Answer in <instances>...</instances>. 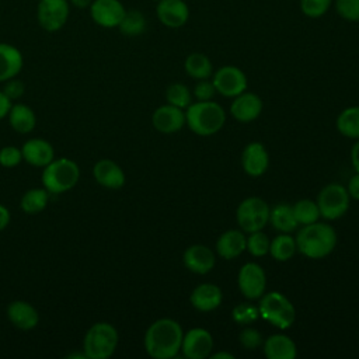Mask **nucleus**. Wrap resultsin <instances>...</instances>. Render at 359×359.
I'll use <instances>...</instances> for the list:
<instances>
[{
	"label": "nucleus",
	"instance_id": "f257e3e1",
	"mask_svg": "<svg viewBox=\"0 0 359 359\" xmlns=\"http://www.w3.org/2000/svg\"><path fill=\"white\" fill-rule=\"evenodd\" d=\"M182 337V328L175 320L160 318L146 330L144 349L154 359H171L181 351Z\"/></svg>",
	"mask_w": 359,
	"mask_h": 359
},
{
	"label": "nucleus",
	"instance_id": "f03ea898",
	"mask_svg": "<svg viewBox=\"0 0 359 359\" xmlns=\"http://www.w3.org/2000/svg\"><path fill=\"white\" fill-rule=\"evenodd\" d=\"M337 233L332 226L321 222L304 224L296 237V247L300 254L311 259H320L334 251Z\"/></svg>",
	"mask_w": 359,
	"mask_h": 359
},
{
	"label": "nucleus",
	"instance_id": "7ed1b4c3",
	"mask_svg": "<svg viewBox=\"0 0 359 359\" xmlns=\"http://www.w3.org/2000/svg\"><path fill=\"white\" fill-rule=\"evenodd\" d=\"M185 122L188 128L199 136H210L219 132L224 122V109L213 101H196L187 107Z\"/></svg>",
	"mask_w": 359,
	"mask_h": 359
},
{
	"label": "nucleus",
	"instance_id": "20e7f679",
	"mask_svg": "<svg viewBox=\"0 0 359 359\" xmlns=\"http://www.w3.org/2000/svg\"><path fill=\"white\" fill-rule=\"evenodd\" d=\"M80 178V168L76 161L60 157L53 158L43 167L42 185L49 194H65L76 187Z\"/></svg>",
	"mask_w": 359,
	"mask_h": 359
},
{
	"label": "nucleus",
	"instance_id": "39448f33",
	"mask_svg": "<svg viewBox=\"0 0 359 359\" xmlns=\"http://www.w3.org/2000/svg\"><path fill=\"white\" fill-rule=\"evenodd\" d=\"M118 341L116 328L107 321H98L87 330L83 339V352L87 359H108L115 352Z\"/></svg>",
	"mask_w": 359,
	"mask_h": 359
},
{
	"label": "nucleus",
	"instance_id": "423d86ee",
	"mask_svg": "<svg viewBox=\"0 0 359 359\" xmlns=\"http://www.w3.org/2000/svg\"><path fill=\"white\" fill-rule=\"evenodd\" d=\"M259 316L272 325L286 330L296 320V310L290 300L279 292H269L261 296L258 304Z\"/></svg>",
	"mask_w": 359,
	"mask_h": 359
},
{
	"label": "nucleus",
	"instance_id": "0eeeda50",
	"mask_svg": "<svg viewBox=\"0 0 359 359\" xmlns=\"http://www.w3.org/2000/svg\"><path fill=\"white\" fill-rule=\"evenodd\" d=\"M237 223L245 233L262 230L269 222V206L258 196L245 198L236 212Z\"/></svg>",
	"mask_w": 359,
	"mask_h": 359
},
{
	"label": "nucleus",
	"instance_id": "6e6552de",
	"mask_svg": "<svg viewBox=\"0 0 359 359\" xmlns=\"http://www.w3.org/2000/svg\"><path fill=\"white\" fill-rule=\"evenodd\" d=\"M349 194L346 188L339 184H328L325 185L318 196L317 205L320 209V215L325 219L335 220L344 216L349 208Z\"/></svg>",
	"mask_w": 359,
	"mask_h": 359
},
{
	"label": "nucleus",
	"instance_id": "1a4fd4ad",
	"mask_svg": "<svg viewBox=\"0 0 359 359\" xmlns=\"http://www.w3.org/2000/svg\"><path fill=\"white\" fill-rule=\"evenodd\" d=\"M70 14L69 0H39L36 20L42 29L56 32L65 27Z\"/></svg>",
	"mask_w": 359,
	"mask_h": 359
},
{
	"label": "nucleus",
	"instance_id": "9d476101",
	"mask_svg": "<svg viewBox=\"0 0 359 359\" xmlns=\"http://www.w3.org/2000/svg\"><path fill=\"white\" fill-rule=\"evenodd\" d=\"M238 289L248 300L259 299L266 286V276L261 265L255 262H247L238 272Z\"/></svg>",
	"mask_w": 359,
	"mask_h": 359
},
{
	"label": "nucleus",
	"instance_id": "9b49d317",
	"mask_svg": "<svg viewBox=\"0 0 359 359\" xmlns=\"http://www.w3.org/2000/svg\"><path fill=\"white\" fill-rule=\"evenodd\" d=\"M216 91L224 97H237L247 88L244 72L236 66L220 67L212 80Z\"/></svg>",
	"mask_w": 359,
	"mask_h": 359
},
{
	"label": "nucleus",
	"instance_id": "f8f14e48",
	"mask_svg": "<svg viewBox=\"0 0 359 359\" xmlns=\"http://www.w3.org/2000/svg\"><path fill=\"white\" fill-rule=\"evenodd\" d=\"M88 10L91 20L102 28H118L126 13L119 0H93Z\"/></svg>",
	"mask_w": 359,
	"mask_h": 359
},
{
	"label": "nucleus",
	"instance_id": "ddd939ff",
	"mask_svg": "<svg viewBox=\"0 0 359 359\" xmlns=\"http://www.w3.org/2000/svg\"><path fill=\"white\" fill-rule=\"evenodd\" d=\"M213 338L205 328H191L184 337L181 352L188 359H205L212 353Z\"/></svg>",
	"mask_w": 359,
	"mask_h": 359
},
{
	"label": "nucleus",
	"instance_id": "4468645a",
	"mask_svg": "<svg viewBox=\"0 0 359 359\" xmlns=\"http://www.w3.org/2000/svg\"><path fill=\"white\" fill-rule=\"evenodd\" d=\"M156 14L163 25L180 28L189 18V8L184 0H158Z\"/></svg>",
	"mask_w": 359,
	"mask_h": 359
},
{
	"label": "nucleus",
	"instance_id": "2eb2a0df",
	"mask_svg": "<svg viewBox=\"0 0 359 359\" xmlns=\"http://www.w3.org/2000/svg\"><path fill=\"white\" fill-rule=\"evenodd\" d=\"M151 123L154 129L161 133H174L185 125V112L182 108L174 107L171 104L161 105L153 112Z\"/></svg>",
	"mask_w": 359,
	"mask_h": 359
},
{
	"label": "nucleus",
	"instance_id": "dca6fc26",
	"mask_svg": "<svg viewBox=\"0 0 359 359\" xmlns=\"http://www.w3.org/2000/svg\"><path fill=\"white\" fill-rule=\"evenodd\" d=\"M8 321L21 331L34 330L39 323V314L36 309L24 300H14L7 306Z\"/></svg>",
	"mask_w": 359,
	"mask_h": 359
},
{
	"label": "nucleus",
	"instance_id": "f3484780",
	"mask_svg": "<svg viewBox=\"0 0 359 359\" xmlns=\"http://www.w3.org/2000/svg\"><path fill=\"white\" fill-rule=\"evenodd\" d=\"M241 164L244 171L251 177L262 175L269 164V156L265 146L259 142L248 143L241 154Z\"/></svg>",
	"mask_w": 359,
	"mask_h": 359
},
{
	"label": "nucleus",
	"instance_id": "a211bd4d",
	"mask_svg": "<svg viewBox=\"0 0 359 359\" xmlns=\"http://www.w3.org/2000/svg\"><path fill=\"white\" fill-rule=\"evenodd\" d=\"M184 265L194 273L205 275L215 266V255L210 248L203 244L189 245L182 255Z\"/></svg>",
	"mask_w": 359,
	"mask_h": 359
},
{
	"label": "nucleus",
	"instance_id": "6ab92c4d",
	"mask_svg": "<svg viewBox=\"0 0 359 359\" xmlns=\"http://www.w3.org/2000/svg\"><path fill=\"white\" fill-rule=\"evenodd\" d=\"M230 112L238 122H252L262 112V101L254 93H241L234 98L230 107Z\"/></svg>",
	"mask_w": 359,
	"mask_h": 359
},
{
	"label": "nucleus",
	"instance_id": "aec40b11",
	"mask_svg": "<svg viewBox=\"0 0 359 359\" xmlns=\"http://www.w3.org/2000/svg\"><path fill=\"white\" fill-rule=\"evenodd\" d=\"M93 175H94L97 184H100L101 187L108 188V189H119L125 184L123 170L115 161H112L109 158L98 160L94 164Z\"/></svg>",
	"mask_w": 359,
	"mask_h": 359
},
{
	"label": "nucleus",
	"instance_id": "412c9836",
	"mask_svg": "<svg viewBox=\"0 0 359 359\" xmlns=\"http://www.w3.org/2000/svg\"><path fill=\"white\" fill-rule=\"evenodd\" d=\"M22 66L24 57L20 49L11 43L0 42V83L17 77Z\"/></svg>",
	"mask_w": 359,
	"mask_h": 359
},
{
	"label": "nucleus",
	"instance_id": "4be33fe9",
	"mask_svg": "<svg viewBox=\"0 0 359 359\" xmlns=\"http://www.w3.org/2000/svg\"><path fill=\"white\" fill-rule=\"evenodd\" d=\"M222 299L223 294L220 287L213 283L198 285L189 296L192 307L199 311H212L217 309L222 304Z\"/></svg>",
	"mask_w": 359,
	"mask_h": 359
},
{
	"label": "nucleus",
	"instance_id": "5701e85b",
	"mask_svg": "<svg viewBox=\"0 0 359 359\" xmlns=\"http://www.w3.org/2000/svg\"><path fill=\"white\" fill-rule=\"evenodd\" d=\"M21 153L22 160H25L28 164L34 167H45L55 157L52 144L43 139L27 140L21 147Z\"/></svg>",
	"mask_w": 359,
	"mask_h": 359
},
{
	"label": "nucleus",
	"instance_id": "b1692460",
	"mask_svg": "<svg viewBox=\"0 0 359 359\" xmlns=\"http://www.w3.org/2000/svg\"><path fill=\"white\" fill-rule=\"evenodd\" d=\"M262 345L264 353L268 359H294L297 353L293 339L283 334L269 335Z\"/></svg>",
	"mask_w": 359,
	"mask_h": 359
},
{
	"label": "nucleus",
	"instance_id": "393cba45",
	"mask_svg": "<svg viewBox=\"0 0 359 359\" xmlns=\"http://www.w3.org/2000/svg\"><path fill=\"white\" fill-rule=\"evenodd\" d=\"M247 238L240 230H227L224 231L216 243V250L219 255L224 259L237 258L245 250Z\"/></svg>",
	"mask_w": 359,
	"mask_h": 359
},
{
	"label": "nucleus",
	"instance_id": "a878e982",
	"mask_svg": "<svg viewBox=\"0 0 359 359\" xmlns=\"http://www.w3.org/2000/svg\"><path fill=\"white\" fill-rule=\"evenodd\" d=\"M8 123L17 133H29L36 125L34 111L25 104H14L8 111Z\"/></svg>",
	"mask_w": 359,
	"mask_h": 359
},
{
	"label": "nucleus",
	"instance_id": "bb28decb",
	"mask_svg": "<svg viewBox=\"0 0 359 359\" xmlns=\"http://www.w3.org/2000/svg\"><path fill=\"white\" fill-rule=\"evenodd\" d=\"M269 222L280 233H292L297 227L293 208L289 203H278L269 209Z\"/></svg>",
	"mask_w": 359,
	"mask_h": 359
},
{
	"label": "nucleus",
	"instance_id": "cd10ccee",
	"mask_svg": "<svg viewBox=\"0 0 359 359\" xmlns=\"http://www.w3.org/2000/svg\"><path fill=\"white\" fill-rule=\"evenodd\" d=\"M48 201H49V192L45 188H32L22 195L20 208L27 215H36L46 208Z\"/></svg>",
	"mask_w": 359,
	"mask_h": 359
},
{
	"label": "nucleus",
	"instance_id": "c85d7f7f",
	"mask_svg": "<svg viewBox=\"0 0 359 359\" xmlns=\"http://www.w3.org/2000/svg\"><path fill=\"white\" fill-rule=\"evenodd\" d=\"M338 132L349 139H359V107L344 109L337 118Z\"/></svg>",
	"mask_w": 359,
	"mask_h": 359
},
{
	"label": "nucleus",
	"instance_id": "c756f323",
	"mask_svg": "<svg viewBox=\"0 0 359 359\" xmlns=\"http://www.w3.org/2000/svg\"><path fill=\"white\" fill-rule=\"evenodd\" d=\"M296 251V238L289 236V233H282L269 243V252L272 258L280 262L290 259Z\"/></svg>",
	"mask_w": 359,
	"mask_h": 359
},
{
	"label": "nucleus",
	"instance_id": "7c9ffc66",
	"mask_svg": "<svg viewBox=\"0 0 359 359\" xmlns=\"http://www.w3.org/2000/svg\"><path fill=\"white\" fill-rule=\"evenodd\" d=\"M185 72L188 73L189 77L196 79V80H203L208 79L212 74V62L209 57L203 53H191L184 63Z\"/></svg>",
	"mask_w": 359,
	"mask_h": 359
},
{
	"label": "nucleus",
	"instance_id": "2f4dec72",
	"mask_svg": "<svg viewBox=\"0 0 359 359\" xmlns=\"http://www.w3.org/2000/svg\"><path fill=\"white\" fill-rule=\"evenodd\" d=\"M146 17L139 10H126L121 24L118 25L119 31L126 36H137L146 31Z\"/></svg>",
	"mask_w": 359,
	"mask_h": 359
},
{
	"label": "nucleus",
	"instance_id": "473e14b6",
	"mask_svg": "<svg viewBox=\"0 0 359 359\" xmlns=\"http://www.w3.org/2000/svg\"><path fill=\"white\" fill-rule=\"evenodd\" d=\"M294 217L297 220V224H310L314 222H318L320 209L317 202L311 199H300L294 205H292Z\"/></svg>",
	"mask_w": 359,
	"mask_h": 359
},
{
	"label": "nucleus",
	"instance_id": "72a5a7b5",
	"mask_svg": "<svg viewBox=\"0 0 359 359\" xmlns=\"http://www.w3.org/2000/svg\"><path fill=\"white\" fill-rule=\"evenodd\" d=\"M165 98H167L168 104L182 108V109L191 104V93H189L188 87L181 83L170 84L168 88L165 90Z\"/></svg>",
	"mask_w": 359,
	"mask_h": 359
},
{
	"label": "nucleus",
	"instance_id": "f704fd0d",
	"mask_svg": "<svg viewBox=\"0 0 359 359\" xmlns=\"http://www.w3.org/2000/svg\"><path fill=\"white\" fill-rule=\"evenodd\" d=\"M269 240L268 237L261 231H252L250 233V236L247 237V244H245V250L254 255V257H262L266 252H269Z\"/></svg>",
	"mask_w": 359,
	"mask_h": 359
},
{
	"label": "nucleus",
	"instance_id": "c9c22d12",
	"mask_svg": "<svg viewBox=\"0 0 359 359\" xmlns=\"http://www.w3.org/2000/svg\"><path fill=\"white\" fill-rule=\"evenodd\" d=\"M231 317L237 324L248 325L259 317V310L251 303H238L237 306H234L231 311Z\"/></svg>",
	"mask_w": 359,
	"mask_h": 359
},
{
	"label": "nucleus",
	"instance_id": "e433bc0d",
	"mask_svg": "<svg viewBox=\"0 0 359 359\" xmlns=\"http://www.w3.org/2000/svg\"><path fill=\"white\" fill-rule=\"evenodd\" d=\"M331 3L332 0H300V8L306 17L320 18L328 11Z\"/></svg>",
	"mask_w": 359,
	"mask_h": 359
},
{
	"label": "nucleus",
	"instance_id": "4c0bfd02",
	"mask_svg": "<svg viewBox=\"0 0 359 359\" xmlns=\"http://www.w3.org/2000/svg\"><path fill=\"white\" fill-rule=\"evenodd\" d=\"M335 10L346 21H359V0H337Z\"/></svg>",
	"mask_w": 359,
	"mask_h": 359
},
{
	"label": "nucleus",
	"instance_id": "58836bf2",
	"mask_svg": "<svg viewBox=\"0 0 359 359\" xmlns=\"http://www.w3.org/2000/svg\"><path fill=\"white\" fill-rule=\"evenodd\" d=\"M238 341L240 344L245 348V349H257L264 344L262 335L258 330L252 328V327H245L241 330L240 335H238Z\"/></svg>",
	"mask_w": 359,
	"mask_h": 359
},
{
	"label": "nucleus",
	"instance_id": "ea45409f",
	"mask_svg": "<svg viewBox=\"0 0 359 359\" xmlns=\"http://www.w3.org/2000/svg\"><path fill=\"white\" fill-rule=\"evenodd\" d=\"M22 160L21 149L15 146H4L0 149V164L6 168H13L18 165Z\"/></svg>",
	"mask_w": 359,
	"mask_h": 359
},
{
	"label": "nucleus",
	"instance_id": "a19ab883",
	"mask_svg": "<svg viewBox=\"0 0 359 359\" xmlns=\"http://www.w3.org/2000/svg\"><path fill=\"white\" fill-rule=\"evenodd\" d=\"M215 93H216V88L213 83L206 79L199 80L194 87V95L196 97L198 101H209L213 98Z\"/></svg>",
	"mask_w": 359,
	"mask_h": 359
},
{
	"label": "nucleus",
	"instance_id": "79ce46f5",
	"mask_svg": "<svg viewBox=\"0 0 359 359\" xmlns=\"http://www.w3.org/2000/svg\"><path fill=\"white\" fill-rule=\"evenodd\" d=\"M6 87L3 90V93L10 98V100H15L18 97H21L24 94V84L20 81V80H15L11 79V80H7L6 81Z\"/></svg>",
	"mask_w": 359,
	"mask_h": 359
},
{
	"label": "nucleus",
	"instance_id": "37998d69",
	"mask_svg": "<svg viewBox=\"0 0 359 359\" xmlns=\"http://www.w3.org/2000/svg\"><path fill=\"white\" fill-rule=\"evenodd\" d=\"M346 191L351 198L359 201V172H356L353 177H351Z\"/></svg>",
	"mask_w": 359,
	"mask_h": 359
},
{
	"label": "nucleus",
	"instance_id": "c03bdc74",
	"mask_svg": "<svg viewBox=\"0 0 359 359\" xmlns=\"http://www.w3.org/2000/svg\"><path fill=\"white\" fill-rule=\"evenodd\" d=\"M10 108H11V100L3 91H0V119L8 115Z\"/></svg>",
	"mask_w": 359,
	"mask_h": 359
},
{
	"label": "nucleus",
	"instance_id": "a18cd8bd",
	"mask_svg": "<svg viewBox=\"0 0 359 359\" xmlns=\"http://www.w3.org/2000/svg\"><path fill=\"white\" fill-rule=\"evenodd\" d=\"M10 223V212L6 206L0 205V231L4 230Z\"/></svg>",
	"mask_w": 359,
	"mask_h": 359
},
{
	"label": "nucleus",
	"instance_id": "49530a36",
	"mask_svg": "<svg viewBox=\"0 0 359 359\" xmlns=\"http://www.w3.org/2000/svg\"><path fill=\"white\" fill-rule=\"evenodd\" d=\"M351 161H352V165L356 170V172H359V139L351 150Z\"/></svg>",
	"mask_w": 359,
	"mask_h": 359
},
{
	"label": "nucleus",
	"instance_id": "de8ad7c7",
	"mask_svg": "<svg viewBox=\"0 0 359 359\" xmlns=\"http://www.w3.org/2000/svg\"><path fill=\"white\" fill-rule=\"evenodd\" d=\"M69 3H70V6L83 10V8H88L91 6L93 0H69Z\"/></svg>",
	"mask_w": 359,
	"mask_h": 359
},
{
	"label": "nucleus",
	"instance_id": "09e8293b",
	"mask_svg": "<svg viewBox=\"0 0 359 359\" xmlns=\"http://www.w3.org/2000/svg\"><path fill=\"white\" fill-rule=\"evenodd\" d=\"M212 359H234V355L230 353V352H224V351H220V352H216L213 355H209Z\"/></svg>",
	"mask_w": 359,
	"mask_h": 359
},
{
	"label": "nucleus",
	"instance_id": "8fccbe9b",
	"mask_svg": "<svg viewBox=\"0 0 359 359\" xmlns=\"http://www.w3.org/2000/svg\"><path fill=\"white\" fill-rule=\"evenodd\" d=\"M153 1H158V0H153Z\"/></svg>",
	"mask_w": 359,
	"mask_h": 359
}]
</instances>
